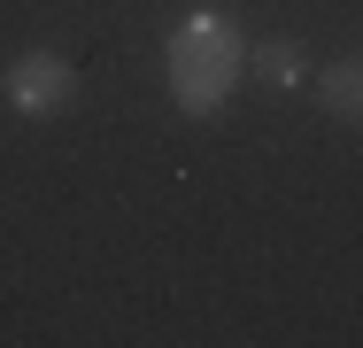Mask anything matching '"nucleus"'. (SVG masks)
Masks as SVG:
<instances>
[{
	"instance_id": "4",
	"label": "nucleus",
	"mask_w": 363,
	"mask_h": 348,
	"mask_svg": "<svg viewBox=\"0 0 363 348\" xmlns=\"http://www.w3.org/2000/svg\"><path fill=\"white\" fill-rule=\"evenodd\" d=\"M247 70L263 77V93H301V85H309V62H301L294 39H255V47H247Z\"/></svg>"
},
{
	"instance_id": "3",
	"label": "nucleus",
	"mask_w": 363,
	"mask_h": 348,
	"mask_svg": "<svg viewBox=\"0 0 363 348\" xmlns=\"http://www.w3.org/2000/svg\"><path fill=\"white\" fill-rule=\"evenodd\" d=\"M309 93H317V109H325V116H340V124H356V132H363V55L325 62L317 77H309Z\"/></svg>"
},
{
	"instance_id": "2",
	"label": "nucleus",
	"mask_w": 363,
	"mask_h": 348,
	"mask_svg": "<svg viewBox=\"0 0 363 348\" xmlns=\"http://www.w3.org/2000/svg\"><path fill=\"white\" fill-rule=\"evenodd\" d=\"M0 101H8L16 116H62V109L77 101L70 55H55V47H23L16 62L0 70Z\"/></svg>"
},
{
	"instance_id": "1",
	"label": "nucleus",
	"mask_w": 363,
	"mask_h": 348,
	"mask_svg": "<svg viewBox=\"0 0 363 348\" xmlns=\"http://www.w3.org/2000/svg\"><path fill=\"white\" fill-rule=\"evenodd\" d=\"M247 70V39L224 8H194L170 23V101L178 116H217Z\"/></svg>"
}]
</instances>
